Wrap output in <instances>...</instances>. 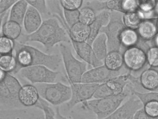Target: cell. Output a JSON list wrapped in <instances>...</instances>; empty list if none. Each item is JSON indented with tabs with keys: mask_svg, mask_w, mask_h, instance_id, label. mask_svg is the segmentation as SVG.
Wrapping results in <instances>:
<instances>
[{
	"mask_svg": "<svg viewBox=\"0 0 158 119\" xmlns=\"http://www.w3.org/2000/svg\"><path fill=\"white\" fill-rule=\"evenodd\" d=\"M13 54L17 66L12 73L18 74L24 68L35 65H43L54 71L59 68L62 61L61 57L57 54H48L30 45L15 41Z\"/></svg>",
	"mask_w": 158,
	"mask_h": 119,
	"instance_id": "obj_1",
	"label": "cell"
},
{
	"mask_svg": "<svg viewBox=\"0 0 158 119\" xmlns=\"http://www.w3.org/2000/svg\"><path fill=\"white\" fill-rule=\"evenodd\" d=\"M17 39L24 44L32 42H39L47 51L59 43L70 42L67 32L55 17L45 20L35 32L31 34H22Z\"/></svg>",
	"mask_w": 158,
	"mask_h": 119,
	"instance_id": "obj_2",
	"label": "cell"
},
{
	"mask_svg": "<svg viewBox=\"0 0 158 119\" xmlns=\"http://www.w3.org/2000/svg\"><path fill=\"white\" fill-rule=\"evenodd\" d=\"M0 82V110L24 108L19 100V93L22 86L18 79L7 73Z\"/></svg>",
	"mask_w": 158,
	"mask_h": 119,
	"instance_id": "obj_3",
	"label": "cell"
},
{
	"mask_svg": "<svg viewBox=\"0 0 158 119\" xmlns=\"http://www.w3.org/2000/svg\"><path fill=\"white\" fill-rule=\"evenodd\" d=\"M125 97L124 92L115 96L94 99L81 103V108L84 110L92 112L97 119L106 117L116 111Z\"/></svg>",
	"mask_w": 158,
	"mask_h": 119,
	"instance_id": "obj_4",
	"label": "cell"
},
{
	"mask_svg": "<svg viewBox=\"0 0 158 119\" xmlns=\"http://www.w3.org/2000/svg\"><path fill=\"white\" fill-rule=\"evenodd\" d=\"M40 97L50 104L58 106L69 101L71 96L70 86L58 82L34 85Z\"/></svg>",
	"mask_w": 158,
	"mask_h": 119,
	"instance_id": "obj_5",
	"label": "cell"
},
{
	"mask_svg": "<svg viewBox=\"0 0 158 119\" xmlns=\"http://www.w3.org/2000/svg\"><path fill=\"white\" fill-rule=\"evenodd\" d=\"M60 50L67 82L69 84L81 82L83 75L87 71L86 63L76 59L71 49L62 43L60 45Z\"/></svg>",
	"mask_w": 158,
	"mask_h": 119,
	"instance_id": "obj_6",
	"label": "cell"
},
{
	"mask_svg": "<svg viewBox=\"0 0 158 119\" xmlns=\"http://www.w3.org/2000/svg\"><path fill=\"white\" fill-rule=\"evenodd\" d=\"M31 84L56 82L60 72L43 65H35L22 68L18 73Z\"/></svg>",
	"mask_w": 158,
	"mask_h": 119,
	"instance_id": "obj_7",
	"label": "cell"
},
{
	"mask_svg": "<svg viewBox=\"0 0 158 119\" xmlns=\"http://www.w3.org/2000/svg\"><path fill=\"white\" fill-rule=\"evenodd\" d=\"M99 84L82 82L69 84L72 95L70 100L65 103L66 109L71 111L77 104L91 99Z\"/></svg>",
	"mask_w": 158,
	"mask_h": 119,
	"instance_id": "obj_8",
	"label": "cell"
},
{
	"mask_svg": "<svg viewBox=\"0 0 158 119\" xmlns=\"http://www.w3.org/2000/svg\"><path fill=\"white\" fill-rule=\"evenodd\" d=\"M0 119H45L43 111L36 107L0 110Z\"/></svg>",
	"mask_w": 158,
	"mask_h": 119,
	"instance_id": "obj_9",
	"label": "cell"
},
{
	"mask_svg": "<svg viewBox=\"0 0 158 119\" xmlns=\"http://www.w3.org/2000/svg\"><path fill=\"white\" fill-rule=\"evenodd\" d=\"M124 29L122 22L115 20L110 21L107 25L101 29L100 32L105 33L107 37V45L109 52L118 51L121 44L120 36Z\"/></svg>",
	"mask_w": 158,
	"mask_h": 119,
	"instance_id": "obj_10",
	"label": "cell"
},
{
	"mask_svg": "<svg viewBox=\"0 0 158 119\" xmlns=\"http://www.w3.org/2000/svg\"><path fill=\"white\" fill-rule=\"evenodd\" d=\"M120 75L119 71H111L103 64L87 70L83 75L81 82L101 84Z\"/></svg>",
	"mask_w": 158,
	"mask_h": 119,
	"instance_id": "obj_11",
	"label": "cell"
},
{
	"mask_svg": "<svg viewBox=\"0 0 158 119\" xmlns=\"http://www.w3.org/2000/svg\"><path fill=\"white\" fill-rule=\"evenodd\" d=\"M72 43L77 54L85 62L93 68L103 65V62L96 57L91 45L86 42H78L72 41Z\"/></svg>",
	"mask_w": 158,
	"mask_h": 119,
	"instance_id": "obj_12",
	"label": "cell"
},
{
	"mask_svg": "<svg viewBox=\"0 0 158 119\" xmlns=\"http://www.w3.org/2000/svg\"><path fill=\"white\" fill-rule=\"evenodd\" d=\"M123 56L124 62L131 69H140L145 62V54L141 50L136 47H131L127 50Z\"/></svg>",
	"mask_w": 158,
	"mask_h": 119,
	"instance_id": "obj_13",
	"label": "cell"
},
{
	"mask_svg": "<svg viewBox=\"0 0 158 119\" xmlns=\"http://www.w3.org/2000/svg\"><path fill=\"white\" fill-rule=\"evenodd\" d=\"M40 98L37 88L32 84L22 86L19 94V101L24 108L35 107Z\"/></svg>",
	"mask_w": 158,
	"mask_h": 119,
	"instance_id": "obj_14",
	"label": "cell"
},
{
	"mask_svg": "<svg viewBox=\"0 0 158 119\" xmlns=\"http://www.w3.org/2000/svg\"><path fill=\"white\" fill-rule=\"evenodd\" d=\"M42 22L40 14L34 8L29 5L23 24L27 34H31L35 32Z\"/></svg>",
	"mask_w": 158,
	"mask_h": 119,
	"instance_id": "obj_15",
	"label": "cell"
},
{
	"mask_svg": "<svg viewBox=\"0 0 158 119\" xmlns=\"http://www.w3.org/2000/svg\"><path fill=\"white\" fill-rule=\"evenodd\" d=\"M126 77L120 75L102 83L103 87L107 97L118 95L123 92L126 83Z\"/></svg>",
	"mask_w": 158,
	"mask_h": 119,
	"instance_id": "obj_16",
	"label": "cell"
},
{
	"mask_svg": "<svg viewBox=\"0 0 158 119\" xmlns=\"http://www.w3.org/2000/svg\"><path fill=\"white\" fill-rule=\"evenodd\" d=\"M111 15L107 11H104L96 16L94 22L90 25V33L86 42L89 44H92L99 34L101 29L107 25L110 21Z\"/></svg>",
	"mask_w": 158,
	"mask_h": 119,
	"instance_id": "obj_17",
	"label": "cell"
},
{
	"mask_svg": "<svg viewBox=\"0 0 158 119\" xmlns=\"http://www.w3.org/2000/svg\"><path fill=\"white\" fill-rule=\"evenodd\" d=\"M90 31L89 26L79 22L70 28L69 35L72 41L85 42L89 37Z\"/></svg>",
	"mask_w": 158,
	"mask_h": 119,
	"instance_id": "obj_18",
	"label": "cell"
},
{
	"mask_svg": "<svg viewBox=\"0 0 158 119\" xmlns=\"http://www.w3.org/2000/svg\"><path fill=\"white\" fill-rule=\"evenodd\" d=\"M28 6L27 0H18L11 8L8 20L22 25Z\"/></svg>",
	"mask_w": 158,
	"mask_h": 119,
	"instance_id": "obj_19",
	"label": "cell"
},
{
	"mask_svg": "<svg viewBox=\"0 0 158 119\" xmlns=\"http://www.w3.org/2000/svg\"><path fill=\"white\" fill-rule=\"evenodd\" d=\"M107 38L106 34L100 33L92 44V47L97 58L102 61L107 54ZM103 62V61H102Z\"/></svg>",
	"mask_w": 158,
	"mask_h": 119,
	"instance_id": "obj_20",
	"label": "cell"
},
{
	"mask_svg": "<svg viewBox=\"0 0 158 119\" xmlns=\"http://www.w3.org/2000/svg\"><path fill=\"white\" fill-rule=\"evenodd\" d=\"M21 31V25L13 21L8 20L1 25V36H4L13 40L19 38Z\"/></svg>",
	"mask_w": 158,
	"mask_h": 119,
	"instance_id": "obj_21",
	"label": "cell"
},
{
	"mask_svg": "<svg viewBox=\"0 0 158 119\" xmlns=\"http://www.w3.org/2000/svg\"><path fill=\"white\" fill-rule=\"evenodd\" d=\"M124 62L123 56L119 51L108 52L104 60V65L109 70L119 71Z\"/></svg>",
	"mask_w": 158,
	"mask_h": 119,
	"instance_id": "obj_22",
	"label": "cell"
},
{
	"mask_svg": "<svg viewBox=\"0 0 158 119\" xmlns=\"http://www.w3.org/2000/svg\"><path fill=\"white\" fill-rule=\"evenodd\" d=\"M141 82L146 88L152 89L158 86V73L153 70H148L143 73L141 77Z\"/></svg>",
	"mask_w": 158,
	"mask_h": 119,
	"instance_id": "obj_23",
	"label": "cell"
},
{
	"mask_svg": "<svg viewBox=\"0 0 158 119\" xmlns=\"http://www.w3.org/2000/svg\"><path fill=\"white\" fill-rule=\"evenodd\" d=\"M130 106L127 104L119 107L116 111L106 117L102 119H133L132 112ZM87 119H97L89 117Z\"/></svg>",
	"mask_w": 158,
	"mask_h": 119,
	"instance_id": "obj_24",
	"label": "cell"
},
{
	"mask_svg": "<svg viewBox=\"0 0 158 119\" xmlns=\"http://www.w3.org/2000/svg\"><path fill=\"white\" fill-rule=\"evenodd\" d=\"M16 66V61L13 54L0 55L1 69L11 74L15 69Z\"/></svg>",
	"mask_w": 158,
	"mask_h": 119,
	"instance_id": "obj_25",
	"label": "cell"
},
{
	"mask_svg": "<svg viewBox=\"0 0 158 119\" xmlns=\"http://www.w3.org/2000/svg\"><path fill=\"white\" fill-rule=\"evenodd\" d=\"M137 36L135 31L129 29H124L121 33L120 40L121 44L129 46L134 44L137 40Z\"/></svg>",
	"mask_w": 158,
	"mask_h": 119,
	"instance_id": "obj_26",
	"label": "cell"
},
{
	"mask_svg": "<svg viewBox=\"0 0 158 119\" xmlns=\"http://www.w3.org/2000/svg\"><path fill=\"white\" fill-rule=\"evenodd\" d=\"M96 16L94 10L89 7H85L79 11V22L90 26L95 21Z\"/></svg>",
	"mask_w": 158,
	"mask_h": 119,
	"instance_id": "obj_27",
	"label": "cell"
},
{
	"mask_svg": "<svg viewBox=\"0 0 158 119\" xmlns=\"http://www.w3.org/2000/svg\"><path fill=\"white\" fill-rule=\"evenodd\" d=\"M156 28L152 22L144 21L140 25L139 31L140 36L143 38L148 39L152 38L156 34Z\"/></svg>",
	"mask_w": 158,
	"mask_h": 119,
	"instance_id": "obj_28",
	"label": "cell"
},
{
	"mask_svg": "<svg viewBox=\"0 0 158 119\" xmlns=\"http://www.w3.org/2000/svg\"><path fill=\"white\" fill-rule=\"evenodd\" d=\"M15 41L4 36H1L0 53L1 55L13 54L15 47Z\"/></svg>",
	"mask_w": 158,
	"mask_h": 119,
	"instance_id": "obj_29",
	"label": "cell"
},
{
	"mask_svg": "<svg viewBox=\"0 0 158 119\" xmlns=\"http://www.w3.org/2000/svg\"><path fill=\"white\" fill-rule=\"evenodd\" d=\"M141 16L138 13L131 12L125 13L123 17L124 24L131 29H135L139 24Z\"/></svg>",
	"mask_w": 158,
	"mask_h": 119,
	"instance_id": "obj_30",
	"label": "cell"
},
{
	"mask_svg": "<svg viewBox=\"0 0 158 119\" xmlns=\"http://www.w3.org/2000/svg\"><path fill=\"white\" fill-rule=\"evenodd\" d=\"M137 7V3L135 0H118L116 11L126 13L133 12Z\"/></svg>",
	"mask_w": 158,
	"mask_h": 119,
	"instance_id": "obj_31",
	"label": "cell"
},
{
	"mask_svg": "<svg viewBox=\"0 0 158 119\" xmlns=\"http://www.w3.org/2000/svg\"><path fill=\"white\" fill-rule=\"evenodd\" d=\"M29 5L37 10L41 15H49L46 1L45 0H27Z\"/></svg>",
	"mask_w": 158,
	"mask_h": 119,
	"instance_id": "obj_32",
	"label": "cell"
},
{
	"mask_svg": "<svg viewBox=\"0 0 158 119\" xmlns=\"http://www.w3.org/2000/svg\"><path fill=\"white\" fill-rule=\"evenodd\" d=\"M64 10V13L66 21L69 27L70 28L76 23L79 22V11Z\"/></svg>",
	"mask_w": 158,
	"mask_h": 119,
	"instance_id": "obj_33",
	"label": "cell"
},
{
	"mask_svg": "<svg viewBox=\"0 0 158 119\" xmlns=\"http://www.w3.org/2000/svg\"><path fill=\"white\" fill-rule=\"evenodd\" d=\"M82 0H60V5L64 9L68 11L77 10L82 4Z\"/></svg>",
	"mask_w": 158,
	"mask_h": 119,
	"instance_id": "obj_34",
	"label": "cell"
},
{
	"mask_svg": "<svg viewBox=\"0 0 158 119\" xmlns=\"http://www.w3.org/2000/svg\"><path fill=\"white\" fill-rule=\"evenodd\" d=\"M145 111L152 118L158 116V102L152 101L148 103L145 107Z\"/></svg>",
	"mask_w": 158,
	"mask_h": 119,
	"instance_id": "obj_35",
	"label": "cell"
},
{
	"mask_svg": "<svg viewBox=\"0 0 158 119\" xmlns=\"http://www.w3.org/2000/svg\"><path fill=\"white\" fill-rule=\"evenodd\" d=\"M148 58L151 65L154 67L158 66V48H151L148 51Z\"/></svg>",
	"mask_w": 158,
	"mask_h": 119,
	"instance_id": "obj_36",
	"label": "cell"
},
{
	"mask_svg": "<svg viewBox=\"0 0 158 119\" xmlns=\"http://www.w3.org/2000/svg\"><path fill=\"white\" fill-rule=\"evenodd\" d=\"M18 0H0V14L4 13L9 10Z\"/></svg>",
	"mask_w": 158,
	"mask_h": 119,
	"instance_id": "obj_37",
	"label": "cell"
},
{
	"mask_svg": "<svg viewBox=\"0 0 158 119\" xmlns=\"http://www.w3.org/2000/svg\"><path fill=\"white\" fill-rule=\"evenodd\" d=\"M153 1H143L140 2V7L144 11L151 10L154 6V2Z\"/></svg>",
	"mask_w": 158,
	"mask_h": 119,
	"instance_id": "obj_38",
	"label": "cell"
},
{
	"mask_svg": "<svg viewBox=\"0 0 158 119\" xmlns=\"http://www.w3.org/2000/svg\"><path fill=\"white\" fill-rule=\"evenodd\" d=\"M133 119H152L143 110H140L136 112L133 117Z\"/></svg>",
	"mask_w": 158,
	"mask_h": 119,
	"instance_id": "obj_39",
	"label": "cell"
},
{
	"mask_svg": "<svg viewBox=\"0 0 158 119\" xmlns=\"http://www.w3.org/2000/svg\"><path fill=\"white\" fill-rule=\"evenodd\" d=\"M69 118L70 119H87L82 114L72 110L71 111Z\"/></svg>",
	"mask_w": 158,
	"mask_h": 119,
	"instance_id": "obj_40",
	"label": "cell"
},
{
	"mask_svg": "<svg viewBox=\"0 0 158 119\" xmlns=\"http://www.w3.org/2000/svg\"><path fill=\"white\" fill-rule=\"evenodd\" d=\"M55 117L56 119H70L69 118L63 116L61 113L59 106H56L55 108Z\"/></svg>",
	"mask_w": 158,
	"mask_h": 119,
	"instance_id": "obj_41",
	"label": "cell"
},
{
	"mask_svg": "<svg viewBox=\"0 0 158 119\" xmlns=\"http://www.w3.org/2000/svg\"><path fill=\"white\" fill-rule=\"evenodd\" d=\"M155 9L156 12L158 13V2L157 3Z\"/></svg>",
	"mask_w": 158,
	"mask_h": 119,
	"instance_id": "obj_42",
	"label": "cell"
},
{
	"mask_svg": "<svg viewBox=\"0 0 158 119\" xmlns=\"http://www.w3.org/2000/svg\"><path fill=\"white\" fill-rule=\"evenodd\" d=\"M152 118V119H158V116L154 118Z\"/></svg>",
	"mask_w": 158,
	"mask_h": 119,
	"instance_id": "obj_43",
	"label": "cell"
},
{
	"mask_svg": "<svg viewBox=\"0 0 158 119\" xmlns=\"http://www.w3.org/2000/svg\"><path fill=\"white\" fill-rule=\"evenodd\" d=\"M156 40H157V44L158 45V36L157 37V39Z\"/></svg>",
	"mask_w": 158,
	"mask_h": 119,
	"instance_id": "obj_44",
	"label": "cell"
},
{
	"mask_svg": "<svg viewBox=\"0 0 158 119\" xmlns=\"http://www.w3.org/2000/svg\"><path fill=\"white\" fill-rule=\"evenodd\" d=\"M157 24H158V21H157Z\"/></svg>",
	"mask_w": 158,
	"mask_h": 119,
	"instance_id": "obj_45",
	"label": "cell"
}]
</instances>
